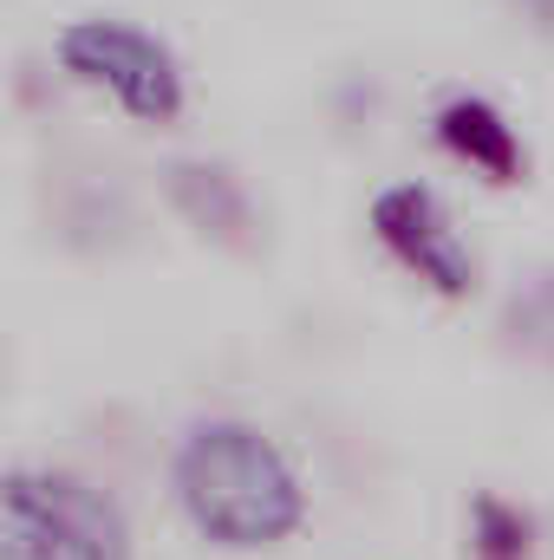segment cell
Here are the masks:
<instances>
[{
    "label": "cell",
    "instance_id": "cell-1",
    "mask_svg": "<svg viewBox=\"0 0 554 560\" xmlns=\"http://www.w3.org/2000/svg\"><path fill=\"white\" fill-rule=\"evenodd\" d=\"M170 495L222 555H268L307 528V476L262 423L196 418L176 436Z\"/></svg>",
    "mask_w": 554,
    "mask_h": 560
},
{
    "label": "cell",
    "instance_id": "cell-2",
    "mask_svg": "<svg viewBox=\"0 0 554 560\" xmlns=\"http://www.w3.org/2000/svg\"><path fill=\"white\" fill-rule=\"evenodd\" d=\"M131 515L79 469H0V560H131Z\"/></svg>",
    "mask_w": 554,
    "mask_h": 560
},
{
    "label": "cell",
    "instance_id": "cell-3",
    "mask_svg": "<svg viewBox=\"0 0 554 560\" xmlns=\"http://www.w3.org/2000/svg\"><path fill=\"white\" fill-rule=\"evenodd\" d=\"M53 59L72 85L99 92L105 105H118L131 125H176L189 112V79L183 59L138 20L118 13H79L59 26Z\"/></svg>",
    "mask_w": 554,
    "mask_h": 560
},
{
    "label": "cell",
    "instance_id": "cell-4",
    "mask_svg": "<svg viewBox=\"0 0 554 560\" xmlns=\"http://www.w3.org/2000/svg\"><path fill=\"white\" fill-rule=\"evenodd\" d=\"M372 235L405 275L437 300H470L476 293V255L450 215V202L430 183H392L372 196Z\"/></svg>",
    "mask_w": 554,
    "mask_h": 560
},
{
    "label": "cell",
    "instance_id": "cell-5",
    "mask_svg": "<svg viewBox=\"0 0 554 560\" xmlns=\"http://www.w3.org/2000/svg\"><path fill=\"white\" fill-rule=\"evenodd\" d=\"M163 189H170L176 215H183L196 235H209L216 248H235V255L255 248V196H249V183H242L229 163L176 156V163L163 170Z\"/></svg>",
    "mask_w": 554,
    "mask_h": 560
},
{
    "label": "cell",
    "instance_id": "cell-6",
    "mask_svg": "<svg viewBox=\"0 0 554 560\" xmlns=\"http://www.w3.org/2000/svg\"><path fill=\"white\" fill-rule=\"evenodd\" d=\"M430 125H437V143H443L463 170H476L483 183L509 189V183L529 176V150L516 138V125H509L503 105H489L483 92H450Z\"/></svg>",
    "mask_w": 554,
    "mask_h": 560
},
{
    "label": "cell",
    "instance_id": "cell-7",
    "mask_svg": "<svg viewBox=\"0 0 554 560\" xmlns=\"http://www.w3.org/2000/svg\"><path fill=\"white\" fill-rule=\"evenodd\" d=\"M470 560H535V522L509 495H470Z\"/></svg>",
    "mask_w": 554,
    "mask_h": 560
},
{
    "label": "cell",
    "instance_id": "cell-8",
    "mask_svg": "<svg viewBox=\"0 0 554 560\" xmlns=\"http://www.w3.org/2000/svg\"><path fill=\"white\" fill-rule=\"evenodd\" d=\"M503 332H509L516 352H529V359L554 365V261L549 268H535V275L509 293V306H503Z\"/></svg>",
    "mask_w": 554,
    "mask_h": 560
}]
</instances>
